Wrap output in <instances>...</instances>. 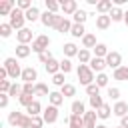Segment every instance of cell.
Masks as SVG:
<instances>
[{
  "label": "cell",
  "instance_id": "cell-1",
  "mask_svg": "<svg viewBox=\"0 0 128 128\" xmlns=\"http://www.w3.org/2000/svg\"><path fill=\"white\" fill-rule=\"evenodd\" d=\"M8 124L12 128H32V116L14 110V112L8 114Z\"/></svg>",
  "mask_w": 128,
  "mask_h": 128
},
{
  "label": "cell",
  "instance_id": "cell-2",
  "mask_svg": "<svg viewBox=\"0 0 128 128\" xmlns=\"http://www.w3.org/2000/svg\"><path fill=\"white\" fill-rule=\"evenodd\" d=\"M76 74H78L80 84H84V86H90V84L96 82V80H94V72H92V68H90L88 64H80L78 70H76Z\"/></svg>",
  "mask_w": 128,
  "mask_h": 128
},
{
  "label": "cell",
  "instance_id": "cell-3",
  "mask_svg": "<svg viewBox=\"0 0 128 128\" xmlns=\"http://www.w3.org/2000/svg\"><path fill=\"white\" fill-rule=\"evenodd\" d=\"M24 20H26V14L20 10V8H14L12 10V14H10V26L14 28V30H22L24 28Z\"/></svg>",
  "mask_w": 128,
  "mask_h": 128
},
{
  "label": "cell",
  "instance_id": "cell-4",
  "mask_svg": "<svg viewBox=\"0 0 128 128\" xmlns=\"http://www.w3.org/2000/svg\"><path fill=\"white\" fill-rule=\"evenodd\" d=\"M4 68L8 70V76L14 78V80H16L18 76H22V70H24V68H20V64H18L16 58H6V60H4Z\"/></svg>",
  "mask_w": 128,
  "mask_h": 128
},
{
  "label": "cell",
  "instance_id": "cell-5",
  "mask_svg": "<svg viewBox=\"0 0 128 128\" xmlns=\"http://www.w3.org/2000/svg\"><path fill=\"white\" fill-rule=\"evenodd\" d=\"M62 18L64 16H58V14H54V12H44L42 16H40V22L44 24V26H50V28H58L60 26V22H62Z\"/></svg>",
  "mask_w": 128,
  "mask_h": 128
},
{
  "label": "cell",
  "instance_id": "cell-6",
  "mask_svg": "<svg viewBox=\"0 0 128 128\" xmlns=\"http://www.w3.org/2000/svg\"><path fill=\"white\" fill-rule=\"evenodd\" d=\"M48 46H50V38H48L46 34H40V36H36V40L32 42V52H36V54L40 56L42 52L48 50Z\"/></svg>",
  "mask_w": 128,
  "mask_h": 128
},
{
  "label": "cell",
  "instance_id": "cell-7",
  "mask_svg": "<svg viewBox=\"0 0 128 128\" xmlns=\"http://www.w3.org/2000/svg\"><path fill=\"white\" fill-rule=\"evenodd\" d=\"M42 118H44V122L46 124H54L56 120H58V106H46L44 108V112H42Z\"/></svg>",
  "mask_w": 128,
  "mask_h": 128
},
{
  "label": "cell",
  "instance_id": "cell-8",
  "mask_svg": "<svg viewBox=\"0 0 128 128\" xmlns=\"http://www.w3.org/2000/svg\"><path fill=\"white\" fill-rule=\"evenodd\" d=\"M106 64H108L110 68L118 70V68L122 66V56H120V52H108V56H106Z\"/></svg>",
  "mask_w": 128,
  "mask_h": 128
},
{
  "label": "cell",
  "instance_id": "cell-9",
  "mask_svg": "<svg viewBox=\"0 0 128 128\" xmlns=\"http://www.w3.org/2000/svg\"><path fill=\"white\" fill-rule=\"evenodd\" d=\"M20 78H22V82H24V84H32V82L38 78V72H36V68L28 66V68H24V70H22V76H20Z\"/></svg>",
  "mask_w": 128,
  "mask_h": 128
},
{
  "label": "cell",
  "instance_id": "cell-10",
  "mask_svg": "<svg viewBox=\"0 0 128 128\" xmlns=\"http://www.w3.org/2000/svg\"><path fill=\"white\" fill-rule=\"evenodd\" d=\"M32 30L30 28H22V30H18L16 32V40H18V44H28L30 40H32Z\"/></svg>",
  "mask_w": 128,
  "mask_h": 128
},
{
  "label": "cell",
  "instance_id": "cell-11",
  "mask_svg": "<svg viewBox=\"0 0 128 128\" xmlns=\"http://www.w3.org/2000/svg\"><path fill=\"white\" fill-rule=\"evenodd\" d=\"M88 66L92 68V72H98V74H102V70H104L108 64H106V58H96V56H94V58L90 60V64H88Z\"/></svg>",
  "mask_w": 128,
  "mask_h": 128
},
{
  "label": "cell",
  "instance_id": "cell-12",
  "mask_svg": "<svg viewBox=\"0 0 128 128\" xmlns=\"http://www.w3.org/2000/svg\"><path fill=\"white\" fill-rule=\"evenodd\" d=\"M60 8H62V12L64 14H76V10H78V4H76V0H66V2H60Z\"/></svg>",
  "mask_w": 128,
  "mask_h": 128
},
{
  "label": "cell",
  "instance_id": "cell-13",
  "mask_svg": "<svg viewBox=\"0 0 128 128\" xmlns=\"http://www.w3.org/2000/svg\"><path fill=\"white\" fill-rule=\"evenodd\" d=\"M96 110H88L82 118H84V128H96Z\"/></svg>",
  "mask_w": 128,
  "mask_h": 128
},
{
  "label": "cell",
  "instance_id": "cell-14",
  "mask_svg": "<svg viewBox=\"0 0 128 128\" xmlns=\"http://www.w3.org/2000/svg\"><path fill=\"white\" fill-rule=\"evenodd\" d=\"M14 8H16L14 0H2V2H0V14H2V16H10Z\"/></svg>",
  "mask_w": 128,
  "mask_h": 128
},
{
  "label": "cell",
  "instance_id": "cell-15",
  "mask_svg": "<svg viewBox=\"0 0 128 128\" xmlns=\"http://www.w3.org/2000/svg\"><path fill=\"white\" fill-rule=\"evenodd\" d=\"M112 114H116V116H120V118L128 116V104H126V102H116L114 108H112Z\"/></svg>",
  "mask_w": 128,
  "mask_h": 128
},
{
  "label": "cell",
  "instance_id": "cell-16",
  "mask_svg": "<svg viewBox=\"0 0 128 128\" xmlns=\"http://www.w3.org/2000/svg\"><path fill=\"white\" fill-rule=\"evenodd\" d=\"M112 8H114V6H112V0H100V2L96 4V10H98L100 14H110Z\"/></svg>",
  "mask_w": 128,
  "mask_h": 128
},
{
  "label": "cell",
  "instance_id": "cell-17",
  "mask_svg": "<svg viewBox=\"0 0 128 128\" xmlns=\"http://www.w3.org/2000/svg\"><path fill=\"white\" fill-rule=\"evenodd\" d=\"M110 16L108 14H100V16H96V28H100V30H106L108 26H110Z\"/></svg>",
  "mask_w": 128,
  "mask_h": 128
},
{
  "label": "cell",
  "instance_id": "cell-18",
  "mask_svg": "<svg viewBox=\"0 0 128 128\" xmlns=\"http://www.w3.org/2000/svg\"><path fill=\"white\" fill-rule=\"evenodd\" d=\"M30 52H32V46H28V44H18L16 46V58H28Z\"/></svg>",
  "mask_w": 128,
  "mask_h": 128
},
{
  "label": "cell",
  "instance_id": "cell-19",
  "mask_svg": "<svg viewBox=\"0 0 128 128\" xmlns=\"http://www.w3.org/2000/svg\"><path fill=\"white\" fill-rule=\"evenodd\" d=\"M70 110H72V114H76V116H84V114H86V108H84V102H82V100H74L72 106H70Z\"/></svg>",
  "mask_w": 128,
  "mask_h": 128
},
{
  "label": "cell",
  "instance_id": "cell-20",
  "mask_svg": "<svg viewBox=\"0 0 128 128\" xmlns=\"http://www.w3.org/2000/svg\"><path fill=\"white\" fill-rule=\"evenodd\" d=\"M24 14H26V20H28V22H36V20H40V16H42V14H40V10H38L36 6H32V8H30V10H26Z\"/></svg>",
  "mask_w": 128,
  "mask_h": 128
},
{
  "label": "cell",
  "instance_id": "cell-21",
  "mask_svg": "<svg viewBox=\"0 0 128 128\" xmlns=\"http://www.w3.org/2000/svg\"><path fill=\"white\" fill-rule=\"evenodd\" d=\"M72 26H74V24H72V22H70V20L64 16V18H62V22H60V26H58L56 30H58V32H62V34H70Z\"/></svg>",
  "mask_w": 128,
  "mask_h": 128
},
{
  "label": "cell",
  "instance_id": "cell-22",
  "mask_svg": "<svg viewBox=\"0 0 128 128\" xmlns=\"http://www.w3.org/2000/svg\"><path fill=\"white\" fill-rule=\"evenodd\" d=\"M96 44H98V42H96V36H94V34H86V36L82 38V46H84L86 50H88V48H96Z\"/></svg>",
  "mask_w": 128,
  "mask_h": 128
},
{
  "label": "cell",
  "instance_id": "cell-23",
  "mask_svg": "<svg viewBox=\"0 0 128 128\" xmlns=\"http://www.w3.org/2000/svg\"><path fill=\"white\" fill-rule=\"evenodd\" d=\"M94 56H96V58H106V56H108V46L102 44V42H98L96 48H94Z\"/></svg>",
  "mask_w": 128,
  "mask_h": 128
},
{
  "label": "cell",
  "instance_id": "cell-24",
  "mask_svg": "<svg viewBox=\"0 0 128 128\" xmlns=\"http://www.w3.org/2000/svg\"><path fill=\"white\" fill-rule=\"evenodd\" d=\"M112 76H114V80H122V82L128 80V66H120L118 70H114Z\"/></svg>",
  "mask_w": 128,
  "mask_h": 128
},
{
  "label": "cell",
  "instance_id": "cell-25",
  "mask_svg": "<svg viewBox=\"0 0 128 128\" xmlns=\"http://www.w3.org/2000/svg\"><path fill=\"white\" fill-rule=\"evenodd\" d=\"M108 16H110V20H112V22H120V20H124V12H122L118 6H114V8L110 10V14H108Z\"/></svg>",
  "mask_w": 128,
  "mask_h": 128
},
{
  "label": "cell",
  "instance_id": "cell-26",
  "mask_svg": "<svg viewBox=\"0 0 128 128\" xmlns=\"http://www.w3.org/2000/svg\"><path fill=\"white\" fill-rule=\"evenodd\" d=\"M72 18H74V24H84V22H86V18H88V12H86V10H82V8H78V10H76V14H74Z\"/></svg>",
  "mask_w": 128,
  "mask_h": 128
},
{
  "label": "cell",
  "instance_id": "cell-27",
  "mask_svg": "<svg viewBox=\"0 0 128 128\" xmlns=\"http://www.w3.org/2000/svg\"><path fill=\"white\" fill-rule=\"evenodd\" d=\"M70 34H72L74 38H84V36H86L84 24H74V26H72V30H70Z\"/></svg>",
  "mask_w": 128,
  "mask_h": 128
},
{
  "label": "cell",
  "instance_id": "cell-28",
  "mask_svg": "<svg viewBox=\"0 0 128 128\" xmlns=\"http://www.w3.org/2000/svg\"><path fill=\"white\" fill-rule=\"evenodd\" d=\"M62 50H64V54H66L68 58H70V56H78V52H80V50H78V46H76V44H72V42L64 44V48H62Z\"/></svg>",
  "mask_w": 128,
  "mask_h": 128
},
{
  "label": "cell",
  "instance_id": "cell-29",
  "mask_svg": "<svg viewBox=\"0 0 128 128\" xmlns=\"http://www.w3.org/2000/svg\"><path fill=\"white\" fill-rule=\"evenodd\" d=\"M48 100H50V104H52V106H60V104L64 102V96H62V92H50Z\"/></svg>",
  "mask_w": 128,
  "mask_h": 128
},
{
  "label": "cell",
  "instance_id": "cell-30",
  "mask_svg": "<svg viewBox=\"0 0 128 128\" xmlns=\"http://www.w3.org/2000/svg\"><path fill=\"white\" fill-rule=\"evenodd\" d=\"M88 102H90L92 110H100V108L104 106V100H102V96H100V94H98V96H90V98H88Z\"/></svg>",
  "mask_w": 128,
  "mask_h": 128
},
{
  "label": "cell",
  "instance_id": "cell-31",
  "mask_svg": "<svg viewBox=\"0 0 128 128\" xmlns=\"http://www.w3.org/2000/svg\"><path fill=\"white\" fill-rule=\"evenodd\" d=\"M40 110H42V106H40V102H38V100H34V102L26 108L28 116H40Z\"/></svg>",
  "mask_w": 128,
  "mask_h": 128
},
{
  "label": "cell",
  "instance_id": "cell-32",
  "mask_svg": "<svg viewBox=\"0 0 128 128\" xmlns=\"http://www.w3.org/2000/svg\"><path fill=\"white\" fill-rule=\"evenodd\" d=\"M70 128H84V118L82 116H76V114H70Z\"/></svg>",
  "mask_w": 128,
  "mask_h": 128
},
{
  "label": "cell",
  "instance_id": "cell-33",
  "mask_svg": "<svg viewBox=\"0 0 128 128\" xmlns=\"http://www.w3.org/2000/svg\"><path fill=\"white\" fill-rule=\"evenodd\" d=\"M46 72H48V74H52V76H54V74H58V72H60V62H56V60L52 58V60L46 64Z\"/></svg>",
  "mask_w": 128,
  "mask_h": 128
},
{
  "label": "cell",
  "instance_id": "cell-34",
  "mask_svg": "<svg viewBox=\"0 0 128 128\" xmlns=\"http://www.w3.org/2000/svg\"><path fill=\"white\" fill-rule=\"evenodd\" d=\"M60 92H62L64 98H70V96L76 94V86H74V84H64V86L60 88Z\"/></svg>",
  "mask_w": 128,
  "mask_h": 128
},
{
  "label": "cell",
  "instance_id": "cell-35",
  "mask_svg": "<svg viewBox=\"0 0 128 128\" xmlns=\"http://www.w3.org/2000/svg\"><path fill=\"white\" fill-rule=\"evenodd\" d=\"M78 60H80V64H90V60H92V56H90V50L82 48V50L78 52Z\"/></svg>",
  "mask_w": 128,
  "mask_h": 128
},
{
  "label": "cell",
  "instance_id": "cell-36",
  "mask_svg": "<svg viewBox=\"0 0 128 128\" xmlns=\"http://www.w3.org/2000/svg\"><path fill=\"white\" fill-rule=\"evenodd\" d=\"M24 94V90H22V86L20 84H16V82H12V88H10V92H8V96H12V98H20Z\"/></svg>",
  "mask_w": 128,
  "mask_h": 128
},
{
  "label": "cell",
  "instance_id": "cell-37",
  "mask_svg": "<svg viewBox=\"0 0 128 128\" xmlns=\"http://www.w3.org/2000/svg\"><path fill=\"white\" fill-rule=\"evenodd\" d=\"M96 114H98V118H102V120H106V118H110V114H112V108L108 106V104H104L100 110H96Z\"/></svg>",
  "mask_w": 128,
  "mask_h": 128
},
{
  "label": "cell",
  "instance_id": "cell-38",
  "mask_svg": "<svg viewBox=\"0 0 128 128\" xmlns=\"http://www.w3.org/2000/svg\"><path fill=\"white\" fill-rule=\"evenodd\" d=\"M34 94H38V96H50V92H48V86H46V84H42V82H38V84H36V88H34Z\"/></svg>",
  "mask_w": 128,
  "mask_h": 128
},
{
  "label": "cell",
  "instance_id": "cell-39",
  "mask_svg": "<svg viewBox=\"0 0 128 128\" xmlns=\"http://www.w3.org/2000/svg\"><path fill=\"white\" fill-rule=\"evenodd\" d=\"M12 30H14V28H12L8 22H6V24H0V36H2V38H8V36L12 34Z\"/></svg>",
  "mask_w": 128,
  "mask_h": 128
},
{
  "label": "cell",
  "instance_id": "cell-40",
  "mask_svg": "<svg viewBox=\"0 0 128 128\" xmlns=\"http://www.w3.org/2000/svg\"><path fill=\"white\" fill-rule=\"evenodd\" d=\"M18 102H20V104H22L24 108H28V106H30V104L34 102V98H32V94H22V96L18 98Z\"/></svg>",
  "mask_w": 128,
  "mask_h": 128
},
{
  "label": "cell",
  "instance_id": "cell-41",
  "mask_svg": "<svg viewBox=\"0 0 128 128\" xmlns=\"http://www.w3.org/2000/svg\"><path fill=\"white\" fill-rule=\"evenodd\" d=\"M32 6H34V4H32L30 0H18V2H16V8H20L22 12H26V10H30Z\"/></svg>",
  "mask_w": 128,
  "mask_h": 128
},
{
  "label": "cell",
  "instance_id": "cell-42",
  "mask_svg": "<svg viewBox=\"0 0 128 128\" xmlns=\"http://www.w3.org/2000/svg\"><path fill=\"white\" fill-rule=\"evenodd\" d=\"M70 70H72V62H70L68 58H64V60L60 62V72H62V74H68Z\"/></svg>",
  "mask_w": 128,
  "mask_h": 128
},
{
  "label": "cell",
  "instance_id": "cell-43",
  "mask_svg": "<svg viewBox=\"0 0 128 128\" xmlns=\"http://www.w3.org/2000/svg\"><path fill=\"white\" fill-rule=\"evenodd\" d=\"M52 84H54V86H60V88H62V86L66 84V82H64V74H62V72L54 74V76H52Z\"/></svg>",
  "mask_w": 128,
  "mask_h": 128
},
{
  "label": "cell",
  "instance_id": "cell-44",
  "mask_svg": "<svg viewBox=\"0 0 128 128\" xmlns=\"http://www.w3.org/2000/svg\"><path fill=\"white\" fill-rule=\"evenodd\" d=\"M86 94L88 96H98L100 94V86L94 82V84H90V86H86Z\"/></svg>",
  "mask_w": 128,
  "mask_h": 128
},
{
  "label": "cell",
  "instance_id": "cell-45",
  "mask_svg": "<svg viewBox=\"0 0 128 128\" xmlns=\"http://www.w3.org/2000/svg\"><path fill=\"white\" fill-rule=\"evenodd\" d=\"M58 8H60V2H56V0H46V10H48V12H54V14H56Z\"/></svg>",
  "mask_w": 128,
  "mask_h": 128
},
{
  "label": "cell",
  "instance_id": "cell-46",
  "mask_svg": "<svg viewBox=\"0 0 128 128\" xmlns=\"http://www.w3.org/2000/svg\"><path fill=\"white\" fill-rule=\"evenodd\" d=\"M108 80H110V78H108V76H106V74H104V72H102V74H98V76H96V84H98V86H100V88H104V86H108Z\"/></svg>",
  "mask_w": 128,
  "mask_h": 128
},
{
  "label": "cell",
  "instance_id": "cell-47",
  "mask_svg": "<svg viewBox=\"0 0 128 128\" xmlns=\"http://www.w3.org/2000/svg\"><path fill=\"white\" fill-rule=\"evenodd\" d=\"M38 60H40V62H42V64H44V66H46V64H48V62H50V60H52V54H50V52H48V50H46V52H42V54H40V56H38Z\"/></svg>",
  "mask_w": 128,
  "mask_h": 128
},
{
  "label": "cell",
  "instance_id": "cell-48",
  "mask_svg": "<svg viewBox=\"0 0 128 128\" xmlns=\"http://www.w3.org/2000/svg\"><path fill=\"white\" fill-rule=\"evenodd\" d=\"M42 124H44L42 116H32V128H42Z\"/></svg>",
  "mask_w": 128,
  "mask_h": 128
},
{
  "label": "cell",
  "instance_id": "cell-49",
  "mask_svg": "<svg viewBox=\"0 0 128 128\" xmlns=\"http://www.w3.org/2000/svg\"><path fill=\"white\" fill-rule=\"evenodd\" d=\"M34 88H36V84H22L24 94H32V96H34Z\"/></svg>",
  "mask_w": 128,
  "mask_h": 128
},
{
  "label": "cell",
  "instance_id": "cell-50",
  "mask_svg": "<svg viewBox=\"0 0 128 128\" xmlns=\"http://www.w3.org/2000/svg\"><path fill=\"white\" fill-rule=\"evenodd\" d=\"M108 96H110L112 100H118V98H120V90H118V88H108Z\"/></svg>",
  "mask_w": 128,
  "mask_h": 128
},
{
  "label": "cell",
  "instance_id": "cell-51",
  "mask_svg": "<svg viewBox=\"0 0 128 128\" xmlns=\"http://www.w3.org/2000/svg\"><path fill=\"white\" fill-rule=\"evenodd\" d=\"M8 106V94H0V108Z\"/></svg>",
  "mask_w": 128,
  "mask_h": 128
},
{
  "label": "cell",
  "instance_id": "cell-52",
  "mask_svg": "<svg viewBox=\"0 0 128 128\" xmlns=\"http://www.w3.org/2000/svg\"><path fill=\"white\" fill-rule=\"evenodd\" d=\"M6 76H8V70L2 66V68H0V82H2V80H6Z\"/></svg>",
  "mask_w": 128,
  "mask_h": 128
},
{
  "label": "cell",
  "instance_id": "cell-53",
  "mask_svg": "<svg viewBox=\"0 0 128 128\" xmlns=\"http://www.w3.org/2000/svg\"><path fill=\"white\" fill-rule=\"evenodd\" d=\"M120 126H122V128H128V116H124V118L120 120Z\"/></svg>",
  "mask_w": 128,
  "mask_h": 128
},
{
  "label": "cell",
  "instance_id": "cell-54",
  "mask_svg": "<svg viewBox=\"0 0 128 128\" xmlns=\"http://www.w3.org/2000/svg\"><path fill=\"white\" fill-rule=\"evenodd\" d=\"M124 22H126V26H128V12H124Z\"/></svg>",
  "mask_w": 128,
  "mask_h": 128
},
{
  "label": "cell",
  "instance_id": "cell-55",
  "mask_svg": "<svg viewBox=\"0 0 128 128\" xmlns=\"http://www.w3.org/2000/svg\"><path fill=\"white\" fill-rule=\"evenodd\" d=\"M96 128H108V126H104V124H96Z\"/></svg>",
  "mask_w": 128,
  "mask_h": 128
},
{
  "label": "cell",
  "instance_id": "cell-56",
  "mask_svg": "<svg viewBox=\"0 0 128 128\" xmlns=\"http://www.w3.org/2000/svg\"><path fill=\"white\" fill-rule=\"evenodd\" d=\"M116 128H122V126H116Z\"/></svg>",
  "mask_w": 128,
  "mask_h": 128
}]
</instances>
